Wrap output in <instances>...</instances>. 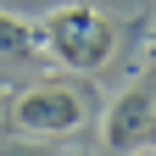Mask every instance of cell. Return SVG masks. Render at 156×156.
Listing matches in <instances>:
<instances>
[{"label":"cell","mask_w":156,"mask_h":156,"mask_svg":"<svg viewBox=\"0 0 156 156\" xmlns=\"http://www.w3.org/2000/svg\"><path fill=\"white\" fill-rule=\"evenodd\" d=\"M151 140H156V95L145 78V84H128L112 101L106 123H101V145L106 151H151Z\"/></svg>","instance_id":"cell-2"},{"label":"cell","mask_w":156,"mask_h":156,"mask_svg":"<svg viewBox=\"0 0 156 156\" xmlns=\"http://www.w3.org/2000/svg\"><path fill=\"white\" fill-rule=\"evenodd\" d=\"M0 50H6V56H23V62H50V50H45V39H39V28L17 23V17H6V11H0Z\"/></svg>","instance_id":"cell-4"},{"label":"cell","mask_w":156,"mask_h":156,"mask_svg":"<svg viewBox=\"0 0 156 156\" xmlns=\"http://www.w3.org/2000/svg\"><path fill=\"white\" fill-rule=\"evenodd\" d=\"M39 39H45V50L56 56V62H67L78 73H89V67H101L106 56H112V17L106 11H95V6H62V11H50L45 23H39Z\"/></svg>","instance_id":"cell-1"},{"label":"cell","mask_w":156,"mask_h":156,"mask_svg":"<svg viewBox=\"0 0 156 156\" xmlns=\"http://www.w3.org/2000/svg\"><path fill=\"white\" fill-rule=\"evenodd\" d=\"M11 117H17L23 134H73L84 123V95L62 89V84H34V89L17 95Z\"/></svg>","instance_id":"cell-3"}]
</instances>
